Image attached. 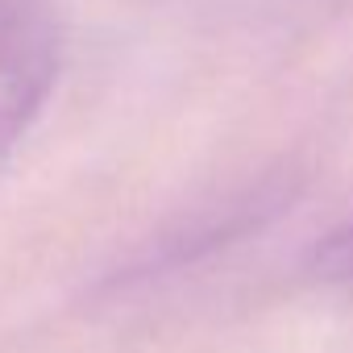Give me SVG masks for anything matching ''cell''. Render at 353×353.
I'll list each match as a JSON object with an SVG mask.
<instances>
[{
  "instance_id": "6da1fadb",
  "label": "cell",
  "mask_w": 353,
  "mask_h": 353,
  "mask_svg": "<svg viewBox=\"0 0 353 353\" xmlns=\"http://www.w3.org/2000/svg\"><path fill=\"white\" fill-rule=\"evenodd\" d=\"M59 79V38L26 5H0V154L26 137Z\"/></svg>"
},
{
  "instance_id": "7a4b0ae2",
  "label": "cell",
  "mask_w": 353,
  "mask_h": 353,
  "mask_svg": "<svg viewBox=\"0 0 353 353\" xmlns=\"http://www.w3.org/2000/svg\"><path fill=\"white\" fill-rule=\"evenodd\" d=\"M312 270L328 283H353V221L332 229L316 250H312Z\"/></svg>"
}]
</instances>
